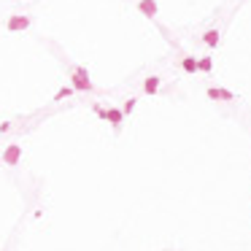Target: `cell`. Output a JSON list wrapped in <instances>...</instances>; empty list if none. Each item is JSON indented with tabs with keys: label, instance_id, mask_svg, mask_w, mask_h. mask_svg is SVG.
Wrapping results in <instances>:
<instances>
[{
	"label": "cell",
	"instance_id": "cell-1",
	"mask_svg": "<svg viewBox=\"0 0 251 251\" xmlns=\"http://www.w3.org/2000/svg\"><path fill=\"white\" fill-rule=\"evenodd\" d=\"M70 84H73L76 92H92V89H95L87 68H73V70H70Z\"/></svg>",
	"mask_w": 251,
	"mask_h": 251
},
{
	"label": "cell",
	"instance_id": "cell-2",
	"mask_svg": "<svg viewBox=\"0 0 251 251\" xmlns=\"http://www.w3.org/2000/svg\"><path fill=\"white\" fill-rule=\"evenodd\" d=\"M92 111L97 114V116L103 119V122H111L116 130L122 127V122H124V111H122V108H103V105L95 103V105H92Z\"/></svg>",
	"mask_w": 251,
	"mask_h": 251
},
{
	"label": "cell",
	"instance_id": "cell-3",
	"mask_svg": "<svg viewBox=\"0 0 251 251\" xmlns=\"http://www.w3.org/2000/svg\"><path fill=\"white\" fill-rule=\"evenodd\" d=\"M22 159V146L19 143H8L6 152H3V165H19Z\"/></svg>",
	"mask_w": 251,
	"mask_h": 251
},
{
	"label": "cell",
	"instance_id": "cell-4",
	"mask_svg": "<svg viewBox=\"0 0 251 251\" xmlns=\"http://www.w3.org/2000/svg\"><path fill=\"white\" fill-rule=\"evenodd\" d=\"M30 22H33V19L24 17V14H14V17L6 22V27L11 30V33H14V30H27V27H30Z\"/></svg>",
	"mask_w": 251,
	"mask_h": 251
},
{
	"label": "cell",
	"instance_id": "cell-5",
	"mask_svg": "<svg viewBox=\"0 0 251 251\" xmlns=\"http://www.w3.org/2000/svg\"><path fill=\"white\" fill-rule=\"evenodd\" d=\"M205 95H208L211 100H238L230 89H222V87H208V92H205Z\"/></svg>",
	"mask_w": 251,
	"mask_h": 251
},
{
	"label": "cell",
	"instance_id": "cell-6",
	"mask_svg": "<svg viewBox=\"0 0 251 251\" xmlns=\"http://www.w3.org/2000/svg\"><path fill=\"white\" fill-rule=\"evenodd\" d=\"M138 11L146 14V19H154L157 17V3L154 0H138Z\"/></svg>",
	"mask_w": 251,
	"mask_h": 251
},
{
	"label": "cell",
	"instance_id": "cell-7",
	"mask_svg": "<svg viewBox=\"0 0 251 251\" xmlns=\"http://www.w3.org/2000/svg\"><path fill=\"white\" fill-rule=\"evenodd\" d=\"M219 41H222V33H219V30H205V33H203V43H205V46L216 49Z\"/></svg>",
	"mask_w": 251,
	"mask_h": 251
},
{
	"label": "cell",
	"instance_id": "cell-8",
	"mask_svg": "<svg viewBox=\"0 0 251 251\" xmlns=\"http://www.w3.org/2000/svg\"><path fill=\"white\" fill-rule=\"evenodd\" d=\"M159 84H162V78H159V76H149L146 81H143V92H146V95H154V92L159 89Z\"/></svg>",
	"mask_w": 251,
	"mask_h": 251
},
{
	"label": "cell",
	"instance_id": "cell-9",
	"mask_svg": "<svg viewBox=\"0 0 251 251\" xmlns=\"http://www.w3.org/2000/svg\"><path fill=\"white\" fill-rule=\"evenodd\" d=\"M181 68L187 70V73H194V70H200V57H184V59H181Z\"/></svg>",
	"mask_w": 251,
	"mask_h": 251
},
{
	"label": "cell",
	"instance_id": "cell-10",
	"mask_svg": "<svg viewBox=\"0 0 251 251\" xmlns=\"http://www.w3.org/2000/svg\"><path fill=\"white\" fill-rule=\"evenodd\" d=\"M73 92H76V89H73V87H62V89H59V92H57V95H54V97H52V100H57V103H59V100H65V97H70V95H73Z\"/></svg>",
	"mask_w": 251,
	"mask_h": 251
},
{
	"label": "cell",
	"instance_id": "cell-11",
	"mask_svg": "<svg viewBox=\"0 0 251 251\" xmlns=\"http://www.w3.org/2000/svg\"><path fill=\"white\" fill-rule=\"evenodd\" d=\"M200 70H203V73H211V70H213V59H211V57H200Z\"/></svg>",
	"mask_w": 251,
	"mask_h": 251
},
{
	"label": "cell",
	"instance_id": "cell-12",
	"mask_svg": "<svg viewBox=\"0 0 251 251\" xmlns=\"http://www.w3.org/2000/svg\"><path fill=\"white\" fill-rule=\"evenodd\" d=\"M135 105H138V100H135V97H130L127 103H124V116H127V114H133V111H135Z\"/></svg>",
	"mask_w": 251,
	"mask_h": 251
},
{
	"label": "cell",
	"instance_id": "cell-13",
	"mask_svg": "<svg viewBox=\"0 0 251 251\" xmlns=\"http://www.w3.org/2000/svg\"><path fill=\"white\" fill-rule=\"evenodd\" d=\"M11 130V122H0V133H8Z\"/></svg>",
	"mask_w": 251,
	"mask_h": 251
}]
</instances>
